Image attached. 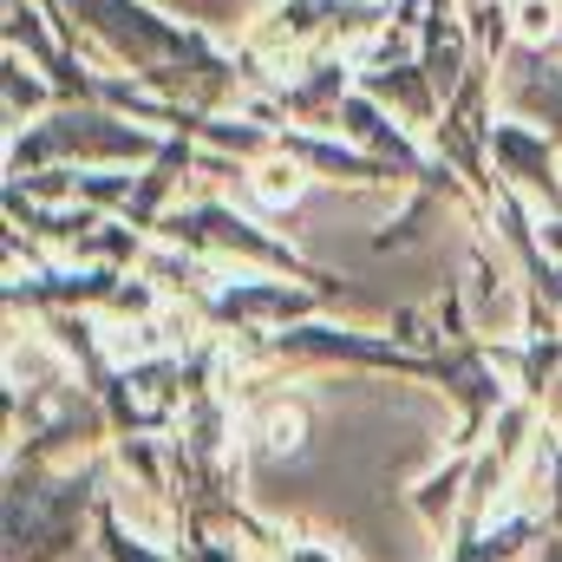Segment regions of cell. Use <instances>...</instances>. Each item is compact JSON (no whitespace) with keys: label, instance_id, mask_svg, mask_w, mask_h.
Returning <instances> with one entry per match:
<instances>
[{"label":"cell","instance_id":"cell-1","mask_svg":"<svg viewBox=\"0 0 562 562\" xmlns=\"http://www.w3.org/2000/svg\"><path fill=\"white\" fill-rule=\"evenodd\" d=\"M72 7H79V20H86L92 33H105V40L138 66V79H157V86H170V92L190 86L196 99H216V92L236 86V72H229L196 33H183V26L144 13L132 0H72Z\"/></svg>","mask_w":562,"mask_h":562},{"label":"cell","instance_id":"cell-2","mask_svg":"<svg viewBox=\"0 0 562 562\" xmlns=\"http://www.w3.org/2000/svg\"><path fill=\"white\" fill-rule=\"evenodd\" d=\"M99 504V471L79 477H46L40 458H26V471L13 464L7 484V562H53L79 543L86 510Z\"/></svg>","mask_w":562,"mask_h":562},{"label":"cell","instance_id":"cell-3","mask_svg":"<svg viewBox=\"0 0 562 562\" xmlns=\"http://www.w3.org/2000/svg\"><path fill=\"white\" fill-rule=\"evenodd\" d=\"M59 150H79V157H150L157 144L144 132H132V125H119V119H105V112H66L46 132L13 144V164H46Z\"/></svg>","mask_w":562,"mask_h":562},{"label":"cell","instance_id":"cell-4","mask_svg":"<svg viewBox=\"0 0 562 562\" xmlns=\"http://www.w3.org/2000/svg\"><path fill=\"white\" fill-rule=\"evenodd\" d=\"M170 236H177V243H216V249H236V256L269 262V269H301L288 249H276L269 236H256V223H243V216H229V210H216V203H203V210L177 216V223H170Z\"/></svg>","mask_w":562,"mask_h":562},{"label":"cell","instance_id":"cell-5","mask_svg":"<svg viewBox=\"0 0 562 562\" xmlns=\"http://www.w3.org/2000/svg\"><path fill=\"white\" fill-rule=\"evenodd\" d=\"M491 144H497V157H504L530 190L550 196V210L562 216V183H557V164H550V138H530V132H517V125H491Z\"/></svg>","mask_w":562,"mask_h":562},{"label":"cell","instance_id":"cell-6","mask_svg":"<svg viewBox=\"0 0 562 562\" xmlns=\"http://www.w3.org/2000/svg\"><path fill=\"white\" fill-rule=\"evenodd\" d=\"M99 537H105L112 562H177V557H157V550H144L138 537H125V524L112 517V504H99Z\"/></svg>","mask_w":562,"mask_h":562},{"label":"cell","instance_id":"cell-7","mask_svg":"<svg viewBox=\"0 0 562 562\" xmlns=\"http://www.w3.org/2000/svg\"><path fill=\"white\" fill-rule=\"evenodd\" d=\"M543 464H550V510H543V530H562V451L543 445Z\"/></svg>","mask_w":562,"mask_h":562},{"label":"cell","instance_id":"cell-8","mask_svg":"<svg viewBox=\"0 0 562 562\" xmlns=\"http://www.w3.org/2000/svg\"><path fill=\"white\" fill-rule=\"evenodd\" d=\"M183 562H236V557H229V550H210V543H190Z\"/></svg>","mask_w":562,"mask_h":562}]
</instances>
